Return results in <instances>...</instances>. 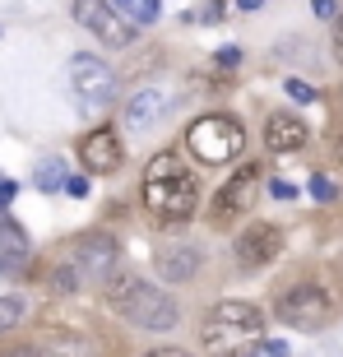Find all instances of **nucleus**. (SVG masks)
I'll list each match as a JSON object with an SVG mask.
<instances>
[{"label":"nucleus","mask_w":343,"mask_h":357,"mask_svg":"<svg viewBox=\"0 0 343 357\" xmlns=\"http://www.w3.org/2000/svg\"><path fill=\"white\" fill-rule=\"evenodd\" d=\"M102 302H107L112 316H121L135 330L162 334V330H176V320H181L176 297L167 288H158V283L139 278V274H116L112 283H102Z\"/></svg>","instance_id":"nucleus-1"},{"label":"nucleus","mask_w":343,"mask_h":357,"mask_svg":"<svg viewBox=\"0 0 343 357\" xmlns=\"http://www.w3.org/2000/svg\"><path fill=\"white\" fill-rule=\"evenodd\" d=\"M139 195H144V209L158 223H185L199 209V185L172 149L153 153V162L144 167V181H139Z\"/></svg>","instance_id":"nucleus-2"},{"label":"nucleus","mask_w":343,"mask_h":357,"mask_svg":"<svg viewBox=\"0 0 343 357\" xmlns=\"http://www.w3.org/2000/svg\"><path fill=\"white\" fill-rule=\"evenodd\" d=\"M264 339V311L255 302H218L199 325V344L209 357H246Z\"/></svg>","instance_id":"nucleus-3"},{"label":"nucleus","mask_w":343,"mask_h":357,"mask_svg":"<svg viewBox=\"0 0 343 357\" xmlns=\"http://www.w3.org/2000/svg\"><path fill=\"white\" fill-rule=\"evenodd\" d=\"M116 241L112 237H84L79 246H70L52 269V283L56 292H79L89 283H112L116 278Z\"/></svg>","instance_id":"nucleus-4"},{"label":"nucleus","mask_w":343,"mask_h":357,"mask_svg":"<svg viewBox=\"0 0 343 357\" xmlns=\"http://www.w3.org/2000/svg\"><path fill=\"white\" fill-rule=\"evenodd\" d=\"M185 149H190L204 167H223V162H237L241 158V149H246V130H241L237 116L209 112V116L190 121V130H185Z\"/></svg>","instance_id":"nucleus-5"},{"label":"nucleus","mask_w":343,"mask_h":357,"mask_svg":"<svg viewBox=\"0 0 343 357\" xmlns=\"http://www.w3.org/2000/svg\"><path fill=\"white\" fill-rule=\"evenodd\" d=\"M330 311H334V302L320 283H292L274 302V316L288 330H320V325H330Z\"/></svg>","instance_id":"nucleus-6"},{"label":"nucleus","mask_w":343,"mask_h":357,"mask_svg":"<svg viewBox=\"0 0 343 357\" xmlns=\"http://www.w3.org/2000/svg\"><path fill=\"white\" fill-rule=\"evenodd\" d=\"M70 89H75V102L84 112H102V107L116 102V75L112 66H102L98 56H70Z\"/></svg>","instance_id":"nucleus-7"},{"label":"nucleus","mask_w":343,"mask_h":357,"mask_svg":"<svg viewBox=\"0 0 343 357\" xmlns=\"http://www.w3.org/2000/svg\"><path fill=\"white\" fill-rule=\"evenodd\" d=\"M75 24H84L93 38H102L107 47H130L135 42V24L112 5V0H75Z\"/></svg>","instance_id":"nucleus-8"},{"label":"nucleus","mask_w":343,"mask_h":357,"mask_svg":"<svg viewBox=\"0 0 343 357\" xmlns=\"http://www.w3.org/2000/svg\"><path fill=\"white\" fill-rule=\"evenodd\" d=\"M255 195H260V167H255V162H241L237 172L218 185V195H213V218H237V213H246L255 204Z\"/></svg>","instance_id":"nucleus-9"},{"label":"nucleus","mask_w":343,"mask_h":357,"mask_svg":"<svg viewBox=\"0 0 343 357\" xmlns=\"http://www.w3.org/2000/svg\"><path fill=\"white\" fill-rule=\"evenodd\" d=\"M232 251H237L241 269H264L278 251H283V232H278L274 223H251L237 241H232Z\"/></svg>","instance_id":"nucleus-10"},{"label":"nucleus","mask_w":343,"mask_h":357,"mask_svg":"<svg viewBox=\"0 0 343 357\" xmlns=\"http://www.w3.org/2000/svg\"><path fill=\"white\" fill-rule=\"evenodd\" d=\"M121 158H125V149H121V139H116L112 126H98V130H89L79 139V162L93 176H112L121 167Z\"/></svg>","instance_id":"nucleus-11"},{"label":"nucleus","mask_w":343,"mask_h":357,"mask_svg":"<svg viewBox=\"0 0 343 357\" xmlns=\"http://www.w3.org/2000/svg\"><path fill=\"white\" fill-rule=\"evenodd\" d=\"M153 265H158V274L167 283H190L199 274V265H204V251L190 246V241H167V246L153 251Z\"/></svg>","instance_id":"nucleus-12"},{"label":"nucleus","mask_w":343,"mask_h":357,"mask_svg":"<svg viewBox=\"0 0 343 357\" xmlns=\"http://www.w3.org/2000/svg\"><path fill=\"white\" fill-rule=\"evenodd\" d=\"M172 102H176L172 89H139L130 98V107H125V126H130V130H148V126H158L172 112Z\"/></svg>","instance_id":"nucleus-13"},{"label":"nucleus","mask_w":343,"mask_h":357,"mask_svg":"<svg viewBox=\"0 0 343 357\" xmlns=\"http://www.w3.org/2000/svg\"><path fill=\"white\" fill-rule=\"evenodd\" d=\"M306 144V121L292 112H269L264 116V149L269 153H297Z\"/></svg>","instance_id":"nucleus-14"},{"label":"nucleus","mask_w":343,"mask_h":357,"mask_svg":"<svg viewBox=\"0 0 343 357\" xmlns=\"http://www.w3.org/2000/svg\"><path fill=\"white\" fill-rule=\"evenodd\" d=\"M24 260H28V232L0 213V269L14 274V269H24Z\"/></svg>","instance_id":"nucleus-15"},{"label":"nucleus","mask_w":343,"mask_h":357,"mask_svg":"<svg viewBox=\"0 0 343 357\" xmlns=\"http://www.w3.org/2000/svg\"><path fill=\"white\" fill-rule=\"evenodd\" d=\"M112 5H116L130 24H153L162 14V0H112Z\"/></svg>","instance_id":"nucleus-16"},{"label":"nucleus","mask_w":343,"mask_h":357,"mask_svg":"<svg viewBox=\"0 0 343 357\" xmlns=\"http://www.w3.org/2000/svg\"><path fill=\"white\" fill-rule=\"evenodd\" d=\"M33 181H38V190H47V195H52V190H66V181H70V176H66V162H61V158H47L38 167V176H33Z\"/></svg>","instance_id":"nucleus-17"},{"label":"nucleus","mask_w":343,"mask_h":357,"mask_svg":"<svg viewBox=\"0 0 343 357\" xmlns=\"http://www.w3.org/2000/svg\"><path fill=\"white\" fill-rule=\"evenodd\" d=\"M24 357H89V348L79 339H61V344H33Z\"/></svg>","instance_id":"nucleus-18"},{"label":"nucleus","mask_w":343,"mask_h":357,"mask_svg":"<svg viewBox=\"0 0 343 357\" xmlns=\"http://www.w3.org/2000/svg\"><path fill=\"white\" fill-rule=\"evenodd\" d=\"M24 316H28L24 297H0V334H10L14 325H24Z\"/></svg>","instance_id":"nucleus-19"},{"label":"nucleus","mask_w":343,"mask_h":357,"mask_svg":"<svg viewBox=\"0 0 343 357\" xmlns=\"http://www.w3.org/2000/svg\"><path fill=\"white\" fill-rule=\"evenodd\" d=\"M311 195H316L320 199V204H334V199H339V190H334V181H330V176H311Z\"/></svg>","instance_id":"nucleus-20"},{"label":"nucleus","mask_w":343,"mask_h":357,"mask_svg":"<svg viewBox=\"0 0 343 357\" xmlns=\"http://www.w3.org/2000/svg\"><path fill=\"white\" fill-rule=\"evenodd\" d=\"M246 357H288V344H283V339H260Z\"/></svg>","instance_id":"nucleus-21"},{"label":"nucleus","mask_w":343,"mask_h":357,"mask_svg":"<svg viewBox=\"0 0 343 357\" xmlns=\"http://www.w3.org/2000/svg\"><path fill=\"white\" fill-rule=\"evenodd\" d=\"M283 89H288V98H297V102H316V89H311L306 79H288Z\"/></svg>","instance_id":"nucleus-22"},{"label":"nucleus","mask_w":343,"mask_h":357,"mask_svg":"<svg viewBox=\"0 0 343 357\" xmlns=\"http://www.w3.org/2000/svg\"><path fill=\"white\" fill-rule=\"evenodd\" d=\"M237 61H241V47H232V42H227V47H218V66H223V70H232Z\"/></svg>","instance_id":"nucleus-23"},{"label":"nucleus","mask_w":343,"mask_h":357,"mask_svg":"<svg viewBox=\"0 0 343 357\" xmlns=\"http://www.w3.org/2000/svg\"><path fill=\"white\" fill-rule=\"evenodd\" d=\"M264 190H269L274 199H297V190H292L288 181H264Z\"/></svg>","instance_id":"nucleus-24"},{"label":"nucleus","mask_w":343,"mask_h":357,"mask_svg":"<svg viewBox=\"0 0 343 357\" xmlns=\"http://www.w3.org/2000/svg\"><path fill=\"white\" fill-rule=\"evenodd\" d=\"M66 190H70V195H75V199H84V195H89V176H70V181H66Z\"/></svg>","instance_id":"nucleus-25"},{"label":"nucleus","mask_w":343,"mask_h":357,"mask_svg":"<svg viewBox=\"0 0 343 357\" xmlns=\"http://www.w3.org/2000/svg\"><path fill=\"white\" fill-rule=\"evenodd\" d=\"M199 19H204V24H218V19H223V0H209V5H204V14H199Z\"/></svg>","instance_id":"nucleus-26"},{"label":"nucleus","mask_w":343,"mask_h":357,"mask_svg":"<svg viewBox=\"0 0 343 357\" xmlns=\"http://www.w3.org/2000/svg\"><path fill=\"white\" fill-rule=\"evenodd\" d=\"M14 195H19V185H14V181H0V213L10 209V199H14Z\"/></svg>","instance_id":"nucleus-27"},{"label":"nucleus","mask_w":343,"mask_h":357,"mask_svg":"<svg viewBox=\"0 0 343 357\" xmlns=\"http://www.w3.org/2000/svg\"><path fill=\"white\" fill-rule=\"evenodd\" d=\"M334 56H339V66H343V14L334 19Z\"/></svg>","instance_id":"nucleus-28"},{"label":"nucleus","mask_w":343,"mask_h":357,"mask_svg":"<svg viewBox=\"0 0 343 357\" xmlns=\"http://www.w3.org/2000/svg\"><path fill=\"white\" fill-rule=\"evenodd\" d=\"M144 357H190V353H181V348H148Z\"/></svg>","instance_id":"nucleus-29"},{"label":"nucleus","mask_w":343,"mask_h":357,"mask_svg":"<svg viewBox=\"0 0 343 357\" xmlns=\"http://www.w3.org/2000/svg\"><path fill=\"white\" fill-rule=\"evenodd\" d=\"M316 14H325V19H334V0H316Z\"/></svg>","instance_id":"nucleus-30"},{"label":"nucleus","mask_w":343,"mask_h":357,"mask_svg":"<svg viewBox=\"0 0 343 357\" xmlns=\"http://www.w3.org/2000/svg\"><path fill=\"white\" fill-rule=\"evenodd\" d=\"M237 5H241V10H260L264 0H237Z\"/></svg>","instance_id":"nucleus-31"},{"label":"nucleus","mask_w":343,"mask_h":357,"mask_svg":"<svg viewBox=\"0 0 343 357\" xmlns=\"http://www.w3.org/2000/svg\"><path fill=\"white\" fill-rule=\"evenodd\" d=\"M339 158H343V130H339Z\"/></svg>","instance_id":"nucleus-32"}]
</instances>
